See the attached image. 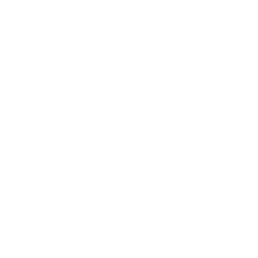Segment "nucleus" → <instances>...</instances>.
Wrapping results in <instances>:
<instances>
[]
</instances>
